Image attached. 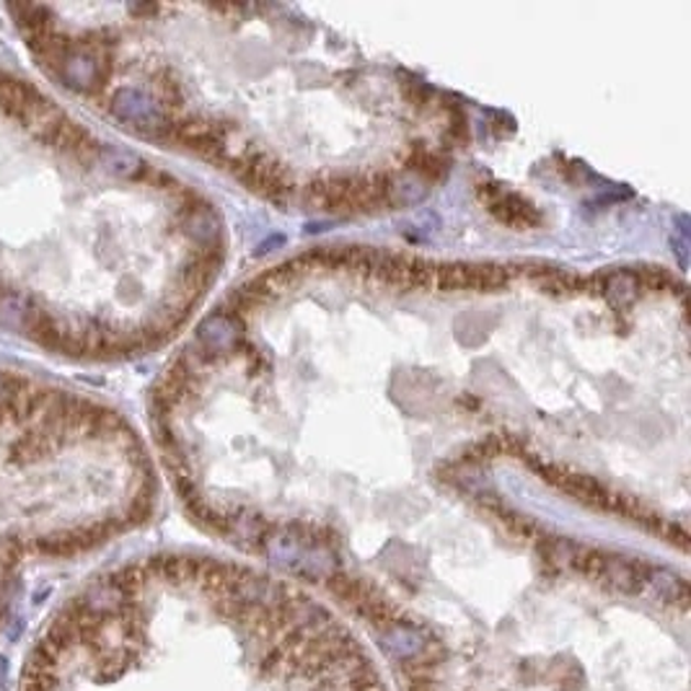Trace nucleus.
Returning a JSON list of instances; mask_svg holds the SVG:
<instances>
[{"label": "nucleus", "mask_w": 691, "mask_h": 691, "mask_svg": "<svg viewBox=\"0 0 691 691\" xmlns=\"http://www.w3.org/2000/svg\"><path fill=\"white\" fill-rule=\"evenodd\" d=\"M595 290H603L606 301L614 309H627L643 296V272L629 270V267H620V270H611L606 275L595 278Z\"/></svg>", "instance_id": "nucleus-4"}, {"label": "nucleus", "mask_w": 691, "mask_h": 691, "mask_svg": "<svg viewBox=\"0 0 691 691\" xmlns=\"http://www.w3.org/2000/svg\"><path fill=\"white\" fill-rule=\"evenodd\" d=\"M427 181L420 179L417 174L406 171L404 177H383V202L394 208L420 205L427 198Z\"/></svg>", "instance_id": "nucleus-5"}, {"label": "nucleus", "mask_w": 691, "mask_h": 691, "mask_svg": "<svg viewBox=\"0 0 691 691\" xmlns=\"http://www.w3.org/2000/svg\"><path fill=\"white\" fill-rule=\"evenodd\" d=\"M471 272V290L477 293H494V290H503L511 282L513 270L511 267L500 265H469Z\"/></svg>", "instance_id": "nucleus-6"}, {"label": "nucleus", "mask_w": 691, "mask_h": 691, "mask_svg": "<svg viewBox=\"0 0 691 691\" xmlns=\"http://www.w3.org/2000/svg\"><path fill=\"white\" fill-rule=\"evenodd\" d=\"M479 194H482V200L490 202V210L500 221L511 225H534L542 221L539 210L523 200L521 194L511 192V189H503L500 185H482Z\"/></svg>", "instance_id": "nucleus-2"}, {"label": "nucleus", "mask_w": 691, "mask_h": 691, "mask_svg": "<svg viewBox=\"0 0 691 691\" xmlns=\"http://www.w3.org/2000/svg\"><path fill=\"white\" fill-rule=\"evenodd\" d=\"M244 337V324L234 311H215L208 319H202L198 326V345L210 360L225 358V355H234L242 347Z\"/></svg>", "instance_id": "nucleus-1"}, {"label": "nucleus", "mask_w": 691, "mask_h": 691, "mask_svg": "<svg viewBox=\"0 0 691 691\" xmlns=\"http://www.w3.org/2000/svg\"><path fill=\"white\" fill-rule=\"evenodd\" d=\"M181 234L192 242L198 249H218V238H221V221H218L215 210L205 202L194 200V205H187L181 210Z\"/></svg>", "instance_id": "nucleus-3"}]
</instances>
